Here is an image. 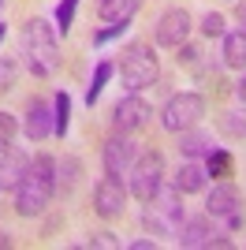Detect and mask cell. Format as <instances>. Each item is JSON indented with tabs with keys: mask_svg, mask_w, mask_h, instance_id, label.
<instances>
[{
	"mask_svg": "<svg viewBox=\"0 0 246 250\" xmlns=\"http://www.w3.org/2000/svg\"><path fill=\"white\" fill-rule=\"evenodd\" d=\"M56 194V161L49 153H38L26 168L22 183L15 187V213L19 217H38Z\"/></svg>",
	"mask_w": 246,
	"mask_h": 250,
	"instance_id": "1",
	"label": "cell"
},
{
	"mask_svg": "<svg viewBox=\"0 0 246 250\" xmlns=\"http://www.w3.org/2000/svg\"><path fill=\"white\" fill-rule=\"evenodd\" d=\"M22 56H26V67L30 75L45 79L60 67V49H56V34L45 19H30L22 26Z\"/></svg>",
	"mask_w": 246,
	"mask_h": 250,
	"instance_id": "2",
	"label": "cell"
},
{
	"mask_svg": "<svg viewBox=\"0 0 246 250\" xmlns=\"http://www.w3.org/2000/svg\"><path fill=\"white\" fill-rule=\"evenodd\" d=\"M116 71H120L123 86H127L131 94H138V90H145V86H153V83H157V75H161V67H157V56H153V45L131 42L127 49L120 52Z\"/></svg>",
	"mask_w": 246,
	"mask_h": 250,
	"instance_id": "3",
	"label": "cell"
},
{
	"mask_svg": "<svg viewBox=\"0 0 246 250\" xmlns=\"http://www.w3.org/2000/svg\"><path fill=\"white\" fill-rule=\"evenodd\" d=\"M183 206H179V190H157L153 198H149V209H145L142 224L153 235H179V228H183Z\"/></svg>",
	"mask_w": 246,
	"mask_h": 250,
	"instance_id": "4",
	"label": "cell"
},
{
	"mask_svg": "<svg viewBox=\"0 0 246 250\" xmlns=\"http://www.w3.org/2000/svg\"><path fill=\"white\" fill-rule=\"evenodd\" d=\"M205 213H209V220H216L224 231H235L239 224H243V194H239L235 183H216L213 190H209V198H205Z\"/></svg>",
	"mask_w": 246,
	"mask_h": 250,
	"instance_id": "5",
	"label": "cell"
},
{
	"mask_svg": "<svg viewBox=\"0 0 246 250\" xmlns=\"http://www.w3.org/2000/svg\"><path fill=\"white\" fill-rule=\"evenodd\" d=\"M202 116H205V101L202 94H175L168 97V104L161 108V124L164 131H172V135H179V131H190V127L202 124Z\"/></svg>",
	"mask_w": 246,
	"mask_h": 250,
	"instance_id": "6",
	"label": "cell"
},
{
	"mask_svg": "<svg viewBox=\"0 0 246 250\" xmlns=\"http://www.w3.org/2000/svg\"><path fill=\"white\" fill-rule=\"evenodd\" d=\"M127 176H131V194L138 202H149L157 190L164 187V157L157 153V149L138 153V161H134V168Z\"/></svg>",
	"mask_w": 246,
	"mask_h": 250,
	"instance_id": "7",
	"label": "cell"
},
{
	"mask_svg": "<svg viewBox=\"0 0 246 250\" xmlns=\"http://www.w3.org/2000/svg\"><path fill=\"white\" fill-rule=\"evenodd\" d=\"M134 161H138V142L127 138L123 131L104 142V176H112V179L127 176V172L134 168Z\"/></svg>",
	"mask_w": 246,
	"mask_h": 250,
	"instance_id": "8",
	"label": "cell"
},
{
	"mask_svg": "<svg viewBox=\"0 0 246 250\" xmlns=\"http://www.w3.org/2000/svg\"><path fill=\"white\" fill-rule=\"evenodd\" d=\"M153 38H157V45H168V49L186 45V38H190V11L186 8H168L161 15V22H157Z\"/></svg>",
	"mask_w": 246,
	"mask_h": 250,
	"instance_id": "9",
	"label": "cell"
},
{
	"mask_svg": "<svg viewBox=\"0 0 246 250\" xmlns=\"http://www.w3.org/2000/svg\"><path fill=\"white\" fill-rule=\"evenodd\" d=\"M149 116H153V108H149L138 94H131V97H123V101L112 108V127L123 131V135H131V131H138V127L149 124Z\"/></svg>",
	"mask_w": 246,
	"mask_h": 250,
	"instance_id": "10",
	"label": "cell"
},
{
	"mask_svg": "<svg viewBox=\"0 0 246 250\" xmlns=\"http://www.w3.org/2000/svg\"><path fill=\"white\" fill-rule=\"evenodd\" d=\"M56 131V120H52V104L34 97L26 104V112H22V135L30 138V142H45V138Z\"/></svg>",
	"mask_w": 246,
	"mask_h": 250,
	"instance_id": "11",
	"label": "cell"
},
{
	"mask_svg": "<svg viewBox=\"0 0 246 250\" xmlns=\"http://www.w3.org/2000/svg\"><path fill=\"white\" fill-rule=\"evenodd\" d=\"M123 202H127L123 183H120V179H112V176H104L101 183H97V190H93V209H97L104 220H112V217H120V213H123Z\"/></svg>",
	"mask_w": 246,
	"mask_h": 250,
	"instance_id": "12",
	"label": "cell"
},
{
	"mask_svg": "<svg viewBox=\"0 0 246 250\" xmlns=\"http://www.w3.org/2000/svg\"><path fill=\"white\" fill-rule=\"evenodd\" d=\"M26 168H30V157L26 153L4 149V157H0V190H4V194H15V187H19L22 176H26Z\"/></svg>",
	"mask_w": 246,
	"mask_h": 250,
	"instance_id": "13",
	"label": "cell"
},
{
	"mask_svg": "<svg viewBox=\"0 0 246 250\" xmlns=\"http://www.w3.org/2000/svg\"><path fill=\"white\" fill-rule=\"evenodd\" d=\"M205 183H209V168L198 157H186L175 172V190L179 194H198V190H205Z\"/></svg>",
	"mask_w": 246,
	"mask_h": 250,
	"instance_id": "14",
	"label": "cell"
},
{
	"mask_svg": "<svg viewBox=\"0 0 246 250\" xmlns=\"http://www.w3.org/2000/svg\"><path fill=\"white\" fill-rule=\"evenodd\" d=\"M175 239H179V247H186V250L209 247V243H213V224H209V213H202V217H186Z\"/></svg>",
	"mask_w": 246,
	"mask_h": 250,
	"instance_id": "15",
	"label": "cell"
},
{
	"mask_svg": "<svg viewBox=\"0 0 246 250\" xmlns=\"http://www.w3.org/2000/svg\"><path fill=\"white\" fill-rule=\"evenodd\" d=\"M213 135H205V131H198V127H190V131H179V153L183 157H209L213 153Z\"/></svg>",
	"mask_w": 246,
	"mask_h": 250,
	"instance_id": "16",
	"label": "cell"
},
{
	"mask_svg": "<svg viewBox=\"0 0 246 250\" xmlns=\"http://www.w3.org/2000/svg\"><path fill=\"white\" fill-rule=\"evenodd\" d=\"M142 8V0H101L97 11H101L104 22H131Z\"/></svg>",
	"mask_w": 246,
	"mask_h": 250,
	"instance_id": "17",
	"label": "cell"
},
{
	"mask_svg": "<svg viewBox=\"0 0 246 250\" xmlns=\"http://www.w3.org/2000/svg\"><path fill=\"white\" fill-rule=\"evenodd\" d=\"M216 127H220V135L231 138V142H246V104H243V108H227V112H220Z\"/></svg>",
	"mask_w": 246,
	"mask_h": 250,
	"instance_id": "18",
	"label": "cell"
},
{
	"mask_svg": "<svg viewBox=\"0 0 246 250\" xmlns=\"http://www.w3.org/2000/svg\"><path fill=\"white\" fill-rule=\"evenodd\" d=\"M224 63L227 67H246V26L224 34Z\"/></svg>",
	"mask_w": 246,
	"mask_h": 250,
	"instance_id": "19",
	"label": "cell"
},
{
	"mask_svg": "<svg viewBox=\"0 0 246 250\" xmlns=\"http://www.w3.org/2000/svg\"><path fill=\"white\" fill-rule=\"evenodd\" d=\"M112 71H116V67H112V63H108V60H101V63H97V71H93V79H90V90H86V101H97V97H101V90H104V83H108V79H112Z\"/></svg>",
	"mask_w": 246,
	"mask_h": 250,
	"instance_id": "20",
	"label": "cell"
},
{
	"mask_svg": "<svg viewBox=\"0 0 246 250\" xmlns=\"http://www.w3.org/2000/svg\"><path fill=\"white\" fill-rule=\"evenodd\" d=\"M52 120H56V135H63L67 131V120H71V97L63 94H56V101H52Z\"/></svg>",
	"mask_w": 246,
	"mask_h": 250,
	"instance_id": "21",
	"label": "cell"
},
{
	"mask_svg": "<svg viewBox=\"0 0 246 250\" xmlns=\"http://www.w3.org/2000/svg\"><path fill=\"white\" fill-rule=\"evenodd\" d=\"M15 131H19V124H15V116H8V112H0V153L15 142Z\"/></svg>",
	"mask_w": 246,
	"mask_h": 250,
	"instance_id": "22",
	"label": "cell"
},
{
	"mask_svg": "<svg viewBox=\"0 0 246 250\" xmlns=\"http://www.w3.org/2000/svg\"><path fill=\"white\" fill-rule=\"evenodd\" d=\"M205 168H209V176H220V179H224V176H231V157H227V153H216V149H213Z\"/></svg>",
	"mask_w": 246,
	"mask_h": 250,
	"instance_id": "23",
	"label": "cell"
},
{
	"mask_svg": "<svg viewBox=\"0 0 246 250\" xmlns=\"http://www.w3.org/2000/svg\"><path fill=\"white\" fill-rule=\"evenodd\" d=\"M202 34L205 38H224V15H216V11H209V15H205L202 19Z\"/></svg>",
	"mask_w": 246,
	"mask_h": 250,
	"instance_id": "24",
	"label": "cell"
},
{
	"mask_svg": "<svg viewBox=\"0 0 246 250\" xmlns=\"http://www.w3.org/2000/svg\"><path fill=\"white\" fill-rule=\"evenodd\" d=\"M75 4H79V0H63L60 8H56V30H71V19H75Z\"/></svg>",
	"mask_w": 246,
	"mask_h": 250,
	"instance_id": "25",
	"label": "cell"
},
{
	"mask_svg": "<svg viewBox=\"0 0 246 250\" xmlns=\"http://www.w3.org/2000/svg\"><path fill=\"white\" fill-rule=\"evenodd\" d=\"M75 176H79V161H63V168H60V187L71 190L75 187Z\"/></svg>",
	"mask_w": 246,
	"mask_h": 250,
	"instance_id": "26",
	"label": "cell"
},
{
	"mask_svg": "<svg viewBox=\"0 0 246 250\" xmlns=\"http://www.w3.org/2000/svg\"><path fill=\"white\" fill-rule=\"evenodd\" d=\"M90 247H101V250H116V247H120V239H116L112 231H93Z\"/></svg>",
	"mask_w": 246,
	"mask_h": 250,
	"instance_id": "27",
	"label": "cell"
},
{
	"mask_svg": "<svg viewBox=\"0 0 246 250\" xmlns=\"http://www.w3.org/2000/svg\"><path fill=\"white\" fill-rule=\"evenodd\" d=\"M15 83V63L11 60H0V90H8Z\"/></svg>",
	"mask_w": 246,
	"mask_h": 250,
	"instance_id": "28",
	"label": "cell"
},
{
	"mask_svg": "<svg viewBox=\"0 0 246 250\" xmlns=\"http://www.w3.org/2000/svg\"><path fill=\"white\" fill-rule=\"evenodd\" d=\"M123 26H127V22H112V26H108V30H101V34H97V38H93V42H97V45H104V42H112L116 34H123Z\"/></svg>",
	"mask_w": 246,
	"mask_h": 250,
	"instance_id": "29",
	"label": "cell"
},
{
	"mask_svg": "<svg viewBox=\"0 0 246 250\" xmlns=\"http://www.w3.org/2000/svg\"><path fill=\"white\" fill-rule=\"evenodd\" d=\"M157 243H149V239H138V243H131V250H153Z\"/></svg>",
	"mask_w": 246,
	"mask_h": 250,
	"instance_id": "30",
	"label": "cell"
},
{
	"mask_svg": "<svg viewBox=\"0 0 246 250\" xmlns=\"http://www.w3.org/2000/svg\"><path fill=\"white\" fill-rule=\"evenodd\" d=\"M235 94H239V101H243V104H246V75H243V83H239V86H235Z\"/></svg>",
	"mask_w": 246,
	"mask_h": 250,
	"instance_id": "31",
	"label": "cell"
},
{
	"mask_svg": "<svg viewBox=\"0 0 246 250\" xmlns=\"http://www.w3.org/2000/svg\"><path fill=\"white\" fill-rule=\"evenodd\" d=\"M239 22L246 26V4H239Z\"/></svg>",
	"mask_w": 246,
	"mask_h": 250,
	"instance_id": "32",
	"label": "cell"
},
{
	"mask_svg": "<svg viewBox=\"0 0 246 250\" xmlns=\"http://www.w3.org/2000/svg\"><path fill=\"white\" fill-rule=\"evenodd\" d=\"M0 42H4V26H0Z\"/></svg>",
	"mask_w": 246,
	"mask_h": 250,
	"instance_id": "33",
	"label": "cell"
}]
</instances>
